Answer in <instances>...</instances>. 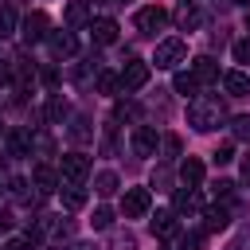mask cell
<instances>
[{"instance_id": "obj_1", "label": "cell", "mask_w": 250, "mask_h": 250, "mask_svg": "<svg viewBox=\"0 0 250 250\" xmlns=\"http://www.w3.org/2000/svg\"><path fill=\"white\" fill-rule=\"evenodd\" d=\"M188 121H191L199 133H211V129H219V121H223V105H219L215 98H195V102L188 105Z\"/></svg>"}, {"instance_id": "obj_2", "label": "cell", "mask_w": 250, "mask_h": 250, "mask_svg": "<svg viewBox=\"0 0 250 250\" xmlns=\"http://www.w3.org/2000/svg\"><path fill=\"white\" fill-rule=\"evenodd\" d=\"M184 55H188L184 39H164V43H156V55H152V62H156L160 70H172V66H180V62H184Z\"/></svg>"}, {"instance_id": "obj_3", "label": "cell", "mask_w": 250, "mask_h": 250, "mask_svg": "<svg viewBox=\"0 0 250 250\" xmlns=\"http://www.w3.org/2000/svg\"><path fill=\"white\" fill-rule=\"evenodd\" d=\"M133 23H137V31L156 35V31H164V27H168V12H164V8H156V4H148V8H141V12L133 16Z\"/></svg>"}, {"instance_id": "obj_4", "label": "cell", "mask_w": 250, "mask_h": 250, "mask_svg": "<svg viewBox=\"0 0 250 250\" xmlns=\"http://www.w3.org/2000/svg\"><path fill=\"white\" fill-rule=\"evenodd\" d=\"M148 188H125V195H121V211H125V219H145L148 215Z\"/></svg>"}, {"instance_id": "obj_5", "label": "cell", "mask_w": 250, "mask_h": 250, "mask_svg": "<svg viewBox=\"0 0 250 250\" xmlns=\"http://www.w3.org/2000/svg\"><path fill=\"white\" fill-rule=\"evenodd\" d=\"M148 70H152V66H148L145 59H129V62H125V70H121L117 78H121V86H125V90H141V86L148 82Z\"/></svg>"}, {"instance_id": "obj_6", "label": "cell", "mask_w": 250, "mask_h": 250, "mask_svg": "<svg viewBox=\"0 0 250 250\" xmlns=\"http://www.w3.org/2000/svg\"><path fill=\"white\" fill-rule=\"evenodd\" d=\"M62 176H66V184H82L90 176V156L86 152H66L62 156Z\"/></svg>"}, {"instance_id": "obj_7", "label": "cell", "mask_w": 250, "mask_h": 250, "mask_svg": "<svg viewBox=\"0 0 250 250\" xmlns=\"http://www.w3.org/2000/svg\"><path fill=\"white\" fill-rule=\"evenodd\" d=\"M156 145H160V137H156L152 125H137V129H133V152H137V156H152Z\"/></svg>"}, {"instance_id": "obj_8", "label": "cell", "mask_w": 250, "mask_h": 250, "mask_svg": "<svg viewBox=\"0 0 250 250\" xmlns=\"http://www.w3.org/2000/svg\"><path fill=\"white\" fill-rule=\"evenodd\" d=\"M203 211V191L199 188H180L176 191V215H199Z\"/></svg>"}, {"instance_id": "obj_9", "label": "cell", "mask_w": 250, "mask_h": 250, "mask_svg": "<svg viewBox=\"0 0 250 250\" xmlns=\"http://www.w3.org/2000/svg\"><path fill=\"white\" fill-rule=\"evenodd\" d=\"M180 180H184V188H199L203 184V160L199 156H184L180 160Z\"/></svg>"}, {"instance_id": "obj_10", "label": "cell", "mask_w": 250, "mask_h": 250, "mask_svg": "<svg viewBox=\"0 0 250 250\" xmlns=\"http://www.w3.org/2000/svg\"><path fill=\"white\" fill-rule=\"evenodd\" d=\"M148 227H152V234H156V238H172V234L180 230V223H176V211H156V215L148 219Z\"/></svg>"}, {"instance_id": "obj_11", "label": "cell", "mask_w": 250, "mask_h": 250, "mask_svg": "<svg viewBox=\"0 0 250 250\" xmlns=\"http://www.w3.org/2000/svg\"><path fill=\"white\" fill-rule=\"evenodd\" d=\"M90 35L98 47H109V43H117V23L113 20H90Z\"/></svg>"}, {"instance_id": "obj_12", "label": "cell", "mask_w": 250, "mask_h": 250, "mask_svg": "<svg viewBox=\"0 0 250 250\" xmlns=\"http://www.w3.org/2000/svg\"><path fill=\"white\" fill-rule=\"evenodd\" d=\"M191 78H195V82H219V62H215L211 55H199V59L191 62Z\"/></svg>"}, {"instance_id": "obj_13", "label": "cell", "mask_w": 250, "mask_h": 250, "mask_svg": "<svg viewBox=\"0 0 250 250\" xmlns=\"http://www.w3.org/2000/svg\"><path fill=\"white\" fill-rule=\"evenodd\" d=\"M31 184L39 188V195H47V191H55V188H59V176H55L47 164H35V168H31Z\"/></svg>"}, {"instance_id": "obj_14", "label": "cell", "mask_w": 250, "mask_h": 250, "mask_svg": "<svg viewBox=\"0 0 250 250\" xmlns=\"http://www.w3.org/2000/svg\"><path fill=\"white\" fill-rule=\"evenodd\" d=\"M43 35H47V16H43V12H31V16L23 20V39L35 43V39H43Z\"/></svg>"}, {"instance_id": "obj_15", "label": "cell", "mask_w": 250, "mask_h": 250, "mask_svg": "<svg viewBox=\"0 0 250 250\" xmlns=\"http://www.w3.org/2000/svg\"><path fill=\"white\" fill-rule=\"evenodd\" d=\"M223 86H227V94H230V98L250 94V78H246L242 70H227V74H223Z\"/></svg>"}, {"instance_id": "obj_16", "label": "cell", "mask_w": 250, "mask_h": 250, "mask_svg": "<svg viewBox=\"0 0 250 250\" xmlns=\"http://www.w3.org/2000/svg\"><path fill=\"white\" fill-rule=\"evenodd\" d=\"M47 43H51V51H55V55H74V51H78V43H74V35H70V31H51V35H47Z\"/></svg>"}, {"instance_id": "obj_17", "label": "cell", "mask_w": 250, "mask_h": 250, "mask_svg": "<svg viewBox=\"0 0 250 250\" xmlns=\"http://www.w3.org/2000/svg\"><path fill=\"white\" fill-rule=\"evenodd\" d=\"M62 207H66V211L86 207V188H82V184H66V188H62Z\"/></svg>"}, {"instance_id": "obj_18", "label": "cell", "mask_w": 250, "mask_h": 250, "mask_svg": "<svg viewBox=\"0 0 250 250\" xmlns=\"http://www.w3.org/2000/svg\"><path fill=\"white\" fill-rule=\"evenodd\" d=\"M203 219H207L203 230H223V227L230 223V207H227V203H223V207H211V211H203Z\"/></svg>"}, {"instance_id": "obj_19", "label": "cell", "mask_w": 250, "mask_h": 250, "mask_svg": "<svg viewBox=\"0 0 250 250\" xmlns=\"http://www.w3.org/2000/svg\"><path fill=\"white\" fill-rule=\"evenodd\" d=\"M66 23H70V27L90 23V4H86V0H70V4H66Z\"/></svg>"}, {"instance_id": "obj_20", "label": "cell", "mask_w": 250, "mask_h": 250, "mask_svg": "<svg viewBox=\"0 0 250 250\" xmlns=\"http://www.w3.org/2000/svg\"><path fill=\"white\" fill-rule=\"evenodd\" d=\"M176 23H180L184 31H195V27H199V12H195V8H191V4L184 0V4L176 8Z\"/></svg>"}, {"instance_id": "obj_21", "label": "cell", "mask_w": 250, "mask_h": 250, "mask_svg": "<svg viewBox=\"0 0 250 250\" xmlns=\"http://www.w3.org/2000/svg\"><path fill=\"white\" fill-rule=\"evenodd\" d=\"M172 86H176V94H184V98H191V102H195V94H199V82H195L188 70H180V74L172 78Z\"/></svg>"}, {"instance_id": "obj_22", "label": "cell", "mask_w": 250, "mask_h": 250, "mask_svg": "<svg viewBox=\"0 0 250 250\" xmlns=\"http://www.w3.org/2000/svg\"><path fill=\"white\" fill-rule=\"evenodd\" d=\"M94 191H98V195H113V191H117V172H109V168L98 172V176H94Z\"/></svg>"}, {"instance_id": "obj_23", "label": "cell", "mask_w": 250, "mask_h": 250, "mask_svg": "<svg viewBox=\"0 0 250 250\" xmlns=\"http://www.w3.org/2000/svg\"><path fill=\"white\" fill-rule=\"evenodd\" d=\"M94 82H98V94H117V90H121V78H117V74H109V70H98V78H94Z\"/></svg>"}, {"instance_id": "obj_24", "label": "cell", "mask_w": 250, "mask_h": 250, "mask_svg": "<svg viewBox=\"0 0 250 250\" xmlns=\"http://www.w3.org/2000/svg\"><path fill=\"white\" fill-rule=\"evenodd\" d=\"M90 227H94V230H109V227H113V211H109V207H98L94 219H90Z\"/></svg>"}, {"instance_id": "obj_25", "label": "cell", "mask_w": 250, "mask_h": 250, "mask_svg": "<svg viewBox=\"0 0 250 250\" xmlns=\"http://www.w3.org/2000/svg\"><path fill=\"white\" fill-rule=\"evenodd\" d=\"M12 31H16V12L4 4V8H0V39H8Z\"/></svg>"}, {"instance_id": "obj_26", "label": "cell", "mask_w": 250, "mask_h": 250, "mask_svg": "<svg viewBox=\"0 0 250 250\" xmlns=\"http://www.w3.org/2000/svg\"><path fill=\"white\" fill-rule=\"evenodd\" d=\"M86 125H90L86 117H74V121H70V141H78V145L90 141V129H86Z\"/></svg>"}, {"instance_id": "obj_27", "label": "cell", "mask_w": 250, "mask_h": 250, "mask_svg": "<svg viewBox=\"0 0 250 250\" xmlns=\"http://www.w3.org/2000/svg\"><path fill=\"white\" fill-rule=\"evenodd\" d=\"M203 234H207V230H188V234H180V250H199V246H203Z\"/></svg>"}, {"instance_id": "obj_28", "label": "cell", "mask_w": 250, "mask_h": 250, "mask_svg": "<svg viewBox=\"0 0 250 250\" xmlns=\"http://www.w3.org/2000/svg\"><path fill=\"white\" fill-rule=\"evenodd\" d=\"M47 117H51V121H62V117H66V102H62V98H51V102H47Z\"/></svg>"}, {"instance_id": "obj_29", "label": "cell", "mask_w": 250, "mask_h": 250, "mask_svg": "<svg viewBox=\"0 0 250 250\" xmlns=\"http://www.w3.org/2000/svg\"><path fill=\"white\" fill-rule=\"evenodd\" d=\"M8 148H12V156H23V152H27V137H23V133H12V137H8Z\"/></svg>"}, {"instance_id": "obj_30", "label": "cell", "mask_w": 250, "mask_h": 250, "mask_svg": "<svg viewBox=\"0 0 250 250\" xmlns=\"http://www.w3.org/2000/svg\"><path fill=\"white\" fill-rule=\"evenodd\" d=\"M230 125H234V137L238 141H250V117H234Z\"/></svg>"}, {"instance_id": "obj_31", "label": "cell", "mask_w": 250, "mask_h": 250, "mask_svg": "<svg viewBox=\"0 0 250 250\" xmlns=\"http://www.w3.org/2000/svg\"><path fill=\"white\" fill-rule=\"evenodd\" d=\"M211 191H215L219 199H230V191H234V184H230V180H215V184H211Z\"/></svg>"}, {"instance_id": "obj_32", "label": "cell", "mask_w": 250, "mask_h": 250, "mask_svg": "<svg viewBox=\"0 0 250 250\" xmlns=\"http://www.w3.org/2000/svg\"><path fill=\"white\" fill-rule=\"evenodd\" d=\"M230 160H234V148L230 145H219L215 148V164H230Z\"/></svg>"}, {"instance_id": "obj_33", "label": "cell", "mask_w": 250, "mask_h": 250, "mask_svg": "<svg viewBox=\"0 0 250 250\" xmlns=\"http://www.w3.org/2000/svg\"><path fill=\"white\" fill-rule=\"evenodd\" d=\"M113 250H137V238L133 234H117L113 238Z\"/></svg>"}, {"instance_id": "obj_34", "label": "cell", "mask_w": 250, "mask_h": 250, "mask_svg": "<svg viewBox=\"0 0 250 250\" xmlns=\"http://www.w3.org/2000/svg\"><path fill=\"white\" fill-rule=\"evenodd\" d=\"M234 59L238 62H250V39H238L234 43Z\"/></svg>"}, {"instance_id": "obj_35", "label": "cell", "mask_w": 250, "mask_h": 250, "mask_svg": "<svg viewBox=\"0 0 250 250\" xmlns=\"http://www.w3.org/2000/svg\"><path fill=\"white\" fill-rule=\"evenodd\" d=\"M164 152H168V156H180V137L168 133V137H164Z\"/></svg>"}, {"instance_id": "obj_36", "label": "cell", "mask_w": 250, "mask_h": 250, "mask_svg": "<svg viewBox=\"0 0 250 250\" xmlns=\"http://www.w3.org/2000/svg\"><path fill=\"white\" fill-rule=\"evenodd\" d=\"M27 246H31L27 238H8V242H4V250H27Z\"/></svg>"}, {"instance_id": "obj_37", "label": "cell", "mask_w": 250, "mask_h": 250, "mask_svg": "<svg viewBox=\"0 0 250 250\" xmlns=\"http://www.w3.org/2000/svg\"><path fill=\"white\" fill-rule=\"evenodd\" d=\"M43 82H47V86H55V82H59V70H55V66H47V70H43Z\"/></svg>"}, {"instance_id": "obj_38", "label": "cell", "mask_w": 250, "mask_h": 250, "mask_svg": "<svg viewBox=\"0 0 250 250\" xmlns=\"http://www.w3.org/2000/svg\"><path fill=\"white\" fill-rule=\"evenodd\" d=\"M242 184H246V188H250V152H246V156H242Z\"/></svg>"}, {"instance_id": "obj_39", "label": "cell", "mask_w": 250, "mask_h": 250, "mask_svg": "<svg viewBox=\"0 0 250 250\" xmlns=\"http://www.w3.org/2000/svg\"><path fill=\"white\" fill-rule=\"evenodd\" d=\"M8 227H12V215H8V211H0V230H8Z\"/></svg>"}, {"instance_id": "obj_40", "label": "cell", "mask_w": 250, "mask_h": 250, "mask_svg": "<svg viewBox=\"0 0 250 250\" xmlns=\"http://www.w3.org/2000/svg\"><path fill=\"white\" fill-rule=\"evenodd\" d=\"M8 78H12V70H8V66H4V62H0V86H4V82H8Z\"/></svg>"}, {"instance_id": "obj_41", "label": "cell", "mask_w": 250, "mask_h": 250, "mask_svg": "<svg viewBox=\"0 0 250 250\" xmlns=\"http://www.w3.org/2000/svg\"><path fill=\"white\" fill-rule=\"evenodd\" d=\"M66 250H94V246H86V242H70Z\"/></svg>"}, {"instance_id": "obj_42", "label": "cell", "mask_w": 250, "mask_h": 250, "mask_svg": "<svg viewBox=\"0 0 250 250\" xmlns=\"http://www.w3.org/2000/svg\"><path fill=\"white\" fill-rule=\"evenodd\" d=\"M94 4H125V0H94Z\"/></svg>"}, {"instance_id": "obj_43", "label": "cell", "mask_w": 250, "mask_h": 250, "mask_svg": "<svg viewBox=\"0 0 250 250\" xmlns=\"http://www.w3.org/2000/svg\"><path fill=\"white\" fill-rule=\"evenodd\" d=\"M246 31H250V12H246Z\"/></svg>"}, {"instance_id": "obj_44", "label": "cell", "mask_w": 250, "mask_h": 250, "mask_svg": "<svg viewBox=\"0 0 250 250\" xmlns=\"http://www.w3.org/2000/svg\"><path fill=\"white\" fill-rule=\"evenodd\" d=\"M238 4H250V0H238Z\"/></svg>"}]
</instances>
